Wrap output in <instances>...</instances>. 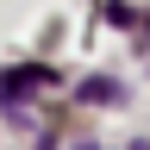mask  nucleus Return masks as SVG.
Returning a JSON list of instances; mask_svg holds the SVG:
<instances>
[{
  "mask_svg": "<svg viewBox=\"0 0 150 150\" xmlns=\"http://www.w3.org/2000/svg\"><path fill=\"white\" fill-rule=\"evenodd\" d=\"M81 100H94V106H112V100H119V88H112V81H88V88H81Z\"/></svg>",
  "mask_w": 150,
  "mask_h": 150,
  "instance_id": "obj_1",
  "label": "nucleus"
}]
</instances>
